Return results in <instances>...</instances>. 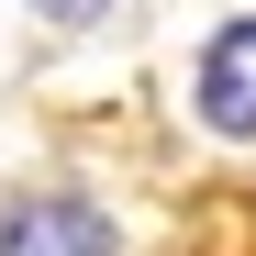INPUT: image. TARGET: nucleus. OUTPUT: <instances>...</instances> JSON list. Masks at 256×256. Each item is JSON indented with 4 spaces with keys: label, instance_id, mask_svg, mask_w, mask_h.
<instances>
[{
    "label": "nucleus",
    "instance_id": "obj_1",
    "mask_svg": "<svg viewBox=\"0 0 256 256\" xmlns=\"http://www.w3.org/2000/svg\"><path fill=\"white\" fill-rule=\"evenodd\" d=\"M190 112L212 122V134L256 145V12H245V22H223V34L200 45V67H190Z\"/></svg>",
    "mask_w": 256,
    "mask_h": 256
},
{
    "label": "nucleus",
    "instance_id": "obj_2",
    "mask_svg": "<svg viewBox=\"0 0 256 256\" xmlns=\"http://www.w3.org/2000/svg\"><path fill=\"white\" fill-rule=\"evenodd\" d=\"M0 256H112V223L78 190H34L0 212Z\"/></svg>",
    "mask_w": 256,
    "mask_h": 256
},
{
    "label": "nucleus",
    "instance_id": "obj_3",
    "mask_svg": "<svg viewBox=\"0 0 256 256\" xmlns=\"http://www.w3.org/2000/svg\"><path fill=\"white\" fill-rule=\"evenodd\" d=\"M34 12H45V22H56V34H90V22H100V12H112V0H34Z\"/></svg>",
    "mask_w": 256,
    "mask_h": 256
}]
</instances>
